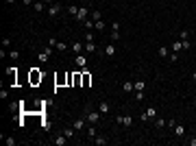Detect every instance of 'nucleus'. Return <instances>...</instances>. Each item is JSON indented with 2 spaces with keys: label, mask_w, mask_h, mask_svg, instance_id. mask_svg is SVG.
I'll use <instances>...</instances> for the list:
<instances>
[{
  "label": "nucleus",
  "mask_w": 196,
  "mask_h": 146,
  "mask_svg": "<svg viewBox=\"0 0 196 146\" xmlns=\"http://www.w3.org/2000/svg\"><path fill=\"white\" fill-rule=\"evenodd\" d=\"M68 13L76 18V13H78V7H76V4H70V7H68Z\"/></svg>",
  "instance_id": "obj_20"
},
{
  "label": "nucleus",
  "mask_w": 196,
  "mask_h": 146,
  "mask_svg": "<svg viewBox=\"0 0 196 146\" xmlns=\"http://www.w3.org/2000/svg\"><path fill=\"white\" fill-rule=\"evenodd\" d=\"M65 142H68V137H65V135H59L57 140H55V144H57V146H63Z\"/></svg>",
  "instance_id": "obj_19"
},
{
  "label": "nucleus",
  "mask_w": 196,
  "mask_h": 146,
  "mask_svg": "<svg viewBox=\"0 0 196 146\" xmlns=\"http://www.w3.org/2000/svg\"><path fill=\"white\" fill-rule=\"evenodd\" d=\"M144 98V92H135V100H142Z\"/></svg>",
  "instance_id": "obj_35"
},
{
  "label": "nucleus",
  "mask_w": 196,
  "mask_h": 146,
  "mask_svg": "<svg viewBox=\"0 0 196 146\" xmlns=\"http://www.w3.org/2000/svg\"><path fill=\"white\" fill-rule=\"evenodd\" d=\"M85 122H87V120H83V118H78V120L74 122V129H76V131H83V129H85Z\"/></svg>",
  "instance_id": "obj_8"
},
{
  "label": "nucleus",
  "mask_w": 196,
  "mask_h": 146,
  "mask_svg": "<svg viewBox=\"0 0 196 146\" xmlns=\"http://www.w3.org/2000/svg\"><path fill=\"white\" fill-rule=\"evenodd\" d=\"M76 63H78V65H85V55H78V57H76Z\"/></svg>",
  "instance_id": "obj_27"
},
{
  "label": "nucleus",
  "mask_w": 196,
  "mask_h": 146,
  "mask_svg": "<svg viewBox=\"0 0 196 146\" xmlns=\"http://www.w3.org/2000/svg\"><path fill=\"white\" fill-rule=\"evenodd\" d=\"M105 55H107V57H113L116 55V46L113 44H107V46H105Z\"/></svg>",
  "instance_id": "obj_7"
},
{
  "label": "nucleus",
  "mask_w": 196,
  "mask_h": 146,
  "mask_svg": "<svg viewBox=\"0 0 196 146\" xmlns=\"http://www.w3.org/2000/svg\"><path fill=\"white\" fill-rule=\"evenodd\" d=\"M50 53H52L50 48L42 50V53H39V61H42V63H48V61H50Z\"/></svg>",
  "instance_id": "obj_4"
},
{
  "label": "nucleus",
  "mask_w": 196,
  "mask_h": 146,
  "mask_svg": "<svg viewBox=\"0 0 196 146\" xmlns=\"http://www.w3.org/2000/svg\"><path fill=\"white\" fill-rule=\"evenodd\" d=\"M85 53H96V44L94 42H85Z\"/></svg>",
  "instance_id": "obj_12"
},
{
  "label": "nucleus",
  "mask_w": 196,
  "mask_h": 146,
  "mask_svg": "<svg viewBox=\"0 0 196 146\" xmlns=\"http://www.w3.org/2000/svg\"><path fill=\"white\" fill-rule=\"evenodd\" d=\"M187 37H190V33H187V31H181V35H179V39L183 42V39H187Z\"/></svg>",
  "instance_id": "obj_31"
},
{
  "label": "nucleus",
  "mask_w": 196,
  "mask_h": 146,
  "mask_svg": "<svg viewBox=\"0 0 196 146\" xmlns=\"http://www.w3.org/2000/svg\"><path fill=\"white\" fill-rule=\"evenodd\" d=\"M87 15H89L87 7H78V13H76V20H78V22H85V20H87Z\"/></svg>",
  "instance_id": "obj_2"
},
{
  "label": "nucleus",
  "mask_w": 196,
  "mask_h": 146,
  "mask_svg": "<svg viewBox=\"0 0 196 146\" xmlns=\"http://www.w3.org/2000/svg\"><path fill=\"white\" fill-rule=\"evenodd\" d=\"M155 124L161 129V127H166V120H164V118H157V120H155Z\"/></svg>",
  "instance_id": "obj_28"
},
{
  "label": "nucleus",
  "mask_w": 196,
  "mask_h": 146,
  "mask_svg": "<svg viewBox=\"0 0 196 146\" xmlns=\"http://www.w3.org/2000/svg\"><path fill=\"white\" fill-rule=\"evenodd\" d=\"M183 50V42L181 39H174V42H172V53H181Z\"/></svg>",
  "instance_id": "obj_6"
},
{
  "label": "nucleus",
  "mask_w": 196,
  "mask_h": 146,
  "mask_svg": "<svg viewBox=\"0 0 196 146\" xmlns=\"http://www.w3.org/2000/svg\"><path fill=\"white\" fill-rule=\"evenodd\" d=\"M72 50H74V53H81V50H85V46H83V44H78V42H74Z\"/></svg>",
  "instance_id": "obj_24"
},
{
  "label": "nucleus",
  "mask_w": 196,
  "mask_h": 146,
  "mask_svg": "<svg viewBox=\"0 0 196 146\" xmlns=\"http://www.w3.org/2000/svg\"><path fill=\"white\" fill-rule=\"evenodd\" d=\"M98 111H100V114H107V111H109V105H107V103H98Z\"/></svg>",
  "instance_id": "obj_17"
},
{
  "label": "nucleus",
  "mask_w": 196,
  "mask_h": 146,
  "mask_svg": "<svg viewBox=\"0 0 196 146\" xmlns=\"http://www.w3.org/2000/svg\"><path fill=\"white\" fill-rule=\"evenodd\" d=\"M94 144L105 146V144H107V137H105V135H96V137H94Z\"/></svg>",
  "instance_id": "obj_11"
},
{
  "label": "nucleus",
  "mask_w": 196,
  "mask_h": 146,
  "mask_svg": "<svg viewBox=\"0 0 196 146\" xmlns=\"http://www.w3.org/2000/svg\"><path fill=\"white\" fill-rule=\"evenodd\" d=\"M44 2H48V4H52V2H55V0H44Z\"/></svg>",
  "instance_id": "obj_39"
},
{
  "label": "nucleus",
  "mask_w": 196,
  "mask_h": 146,
  "mask_svg": "<svg viewBox=\"0 0 196 146\" xmlns=\"http://www.w3.org/2000/svg\"><path fill=\"white\" fill-rule=\"evenodd\" d=\"M111 39L118 42V39H120V31H111Z\"/></svg>",
  "instance_id": "obj_29"
},
{
  "label": "nucleus",
  "mask_w": 196,
  "mask_h": 146,
  "mask_svg": "<svg viewBox=\"0 0 196 146\" xmlns=\"http://www.w3.org/2000/svg\"><path fill=\"white\" fill-rule=\"evenodd\" d=\"M9 57H11V59H18V57H20V53H18V50H11Z\"/></svg>",
  "instance_id": "obj_32"
},
{
  "label": "nucleus",
  "mask_w": 196,
  "mask_h": 146,
  "mask_svg": "<svg viewBox=\"0 0 196 146\" xmlns=\"http://www.w3.org/2000/svg\"><path fill=\"white\" fill-rule=\"evenodd\" d=\"M4 2H7V4H13V2H15V0H4Z\"/></svg>",
  "instance_id": "obj_38"
},
{
  "label": "nucleus",
  "mask_w": 196,
  "mask_h": 146,
  "mask_svg": "<svg viewBox=\"0 0 196 146\" xmlns=\"http://www.w3.org/2000/svg\"><path fill=\"white\" fill-rule=\"evenodd\" d=\"M33 9H35V11H39V13H42V11H44V2H42V0H37V2L33 4Z\"/></svg>",
  "instance_id": "obj_21"
},
{
  "label": "nucleus",
  "mask_w": 196,
  "mask_h": 146,
  "mask_svg": "<svg viewBox=\"0 0 196 146\" xmlns=\"http://www.w3.org/2000/svg\"><path fill=\"white\" fill-rule=\"evenodd\" d=\"M146 116H148V120H150V118H157V109L155 107H148L146 109Z\"/></svg>",
  "instance_id": "obj_18"
},
{
  "label": "nucleus",
  "mask_w": 196,
  "mask_h": 146,
  "mask_svg": "<svg viewBox=\"0 0 196 146\" xmlns=\"http://www.w3.org/2000/svg\"><path fill=\"white\" fill-rule=\"evenodd\" d=\"M4 142H7V146H15V140H13V137H7Z\"/></svg>",
  "instance_id": "obj_34"
},
{
  "label": "nucleus",
  "mask_w": 196,
  "mask_h": 146,
  "mask_svg": "<svg viewBox=\"0 0 196 146\" xmlns=\"http://www.w3.org/2000/svg\"><path fill=\"white\" fill-rule=\"evenodd\" d=\"M9 46H11V39L4 37V39H2V48H9Z\"/></svg>",
  "instance_id": "obj_30"
},
{
  "label": "nucleus",
  "mask_w": 196,
  "mask_h": 146,
  "mask_svg": "<svg viewBox=\"0 0 196 146\" xmlns=\"http://www.w3.org/2000/svg\"><path fill=\"white\" fill-rule=\"evenodd\" d=\"M133 85H135V92H144V81H135Z\"/></svg>",
  "instance_id": "obj_23"
},
{
  "label": "nucleus",
  "mask_w": 196,
  "mask_h": 146,
  "mask_svg": "<svg viewBox=\"0 0 196 146\" xmlns=\"http://www.w3.org/2000/svg\"><path fill=\"white\" fill-rule=\"evenodd\" d=\"M94 26H96V31H105V22L103 20H96V22H94Z\"/></svg>",
  "instance_id": "obj_22"
},
{
  "label": "nucleus",
  "mask_w": 196,
  "mask_h": 146,
  "mask_svg": "<svg viewBox=\"0 0 196 146\" xmlns=\"http://www.w3.org/2000/svg\"><path fill=\"white\" fill-rule=\"evenodd\" d=\"M100 116H103L100 111H87V122H92V124H94V122L100 120Z\"/></svg>",
  "instance_id": "obj_3"
},
{
  "label": "nucleus",
  "mask_w": 196,
  "mask_h": 146,
  "mask_svg": "<svg viewBox=\"0 0 196 146\" xmlns=\"http://www.w3.org/2000/svg\"><path fill=\"white\" fill-rule=\"evenodd\" d=\"M170 61H172V63H174V61H179V53H172V55H170Z\"/></svg>",
  "instance_id": "obj_33"
},
{
  "label": "nucleus",
  "mask_w": 196,
  "mask_h": 146,
  "mask_svg": "<svg viewBox=\"0 0 196 146\" xmlns=\"http://www.w3.org/2000/svg\"><path fill=\"white\" fill-rule=\"evenodd\" d=\"M31 81H33V83H37V81H42V74H39V72H37V70H33V72H31Z\"/></svg>",
  "instance_id": "obj_15"
},
{
  "label": "nucleus",
  "mask_w": 196,
  "mask_h": 146,
  "mask_svg": "<svg viewBox=\"0 0 196 146\" xmlns=\"http://www.w3.org/2000/svg\"><path fill=\"white\" fill-rule=\"evenodd\" d=\"M116 122H120L122 127H126V129H129V127L133 124V118H131V116H118V118H116Z\"/></svg>",
  "instance_id": "obj_1"
},
{
  "label": "nucleus",
  "mask_w": 196,
  "mask_h": 146,
  "mask_svg": "<svg viewBox=\"0 0 196 146\" xmlns=\"http://www.w3.org/2000/svg\"><path fill=\"white\" fill-rule=\"evenodd\" d=\"M122 89H124V92L129 94V92H133V89H135V85H133L131 81H124V85H122Z\"/></svg>",
  "instance_id": "obj_13"
},
{
  "label": "nucleus",
  "mask_w": 196,
  "mask_h": 146,
  "mask_svg": "<svg viewBox=\"0 0 196 146\" xmlns=\"http://www.w3.org/2000/svg\"><path fill=\"white\" fill-rule=\"evenodd\" d=\"M159 57H170V50L161 46V48H159Z\"/></svg>",
  "instance_id": "obj_25"
},
{
  "label": "nucleus",
  "mask_w": 196,
  "mask_h": 146,
  "mask_svg": "<svg viewBox=\"0 0 196 146\" xmlns=\"http://www.w3.org/2000/svg\"><path fill=\"white\" fill-rule=\"evenodd\" d=\"M190 146H196V137H194V140H190Z\"/></svg>",
  "instance_id": "obj_37"
},
{
  "label": "nucleus",
  "mask_w": 196,
  "mask_h": 146,
  "mask_svg": "<svg viewBox=\"0 0 196 146\" xmlns=\"http://www.w3.org/2000/svg\"><path fill=\"white\" fill-rule=\"evenodd\" d=\"M22 2H24V4H35L37 0H22Z\"/></svg>",
  "instance_id": "obj_36"
},
{
  "label": "nucleus",
  "mask_w": 196,
  "mask_h": 146,
  "mask_svg": "<svg viewBox=\"0 0 196 146\" xmlns=\"http://www.w3.org/2000/svg\"><path fill=\"white\" fill-rule=\"evenodd\" d=\"M174 133L179 137H183V135H185V127H183V124H174Z\"/></svg>",
  "instance_id": "obj_10"
},
{
  "label": "nucleus",
  "mask_w": 196,
  "mask_h": 146,
  "mask_svg": "<svg viewBox=\"0 0 196 146\" xmlns=\"http://www.w3.org/2000/svg\"><path fill=\"white\" fill-rule=\"evenodd\" d=\"M74 131H76V129H63V135L68 140H72V137H74Z\"/></svg>",
  "instance_id": "obj_16"
},
{
  "label": "nucleus",
  "mask_w": 196,
  "mask_h": 146,
  "mask_svg": "<svg viewBox=\"0 0 196 146\" xmlns=\"http://www.w3.org/2000/svg\"><path fill=\"white\" fill-rule=\"evenodd\" d=\"M81 83H83V85H85V87H87V85H89V83H92V76H89V74H87V72H83V74H81Z\"/></svg>",
  "instance_id": "obj_9"
},
{
  "label": "nucleus",
  "mask_w": 196,
  "mask_h": 146,
  "mask_svg": "<svg viewBox=\"0 0 196 146\" xmlns=\"http://www.w3.org/2000/svg\"><path fill=\"white\" fill-rule=\"evenodd\" d=\"M192 78H194V81H196V70H194V74H192Z\"/></svg>",
  "instance_id": "obj_40"
},
{
  "label": "nucleus",
  "mask_w": 196,
  "mask_h": 146,
  "mask_svg": "<svg viewBox=\"0 0 196 146\" xmlns=\"http://www.w3.org/2000/svg\"><path fill=\"white\" fill-rule=\"evenodd\" d=\"M96 135H98V133H96V129H94V124H92V127H87V137H89V140H94Z\"/></svg>",
  "instance_id": "obj_14"
},
{
  "label": "nucleus",
  "mask_w": 196,
  "mask_h": 146,
  "mask_svg": "<svg viewBox=\"0 0 196 146\" xmlns=\"http://www.w3.org/2000/svg\"><path fill=\"white\" fill-rule=\"evenodd\" d=\"M59 11H61V7H59V4H50V7H48V15H52V18H55V15H59Z\"/></svg>",
  "instance_id": "obj_5"
},
{
  "label": "nucleus",
  "mask_w": 196,
  "mask_h": 146,
  "mask_svg": "<svg viewBox=\"0 0 196 146\" xmlns=\"http://www.w3.org/2000/svg\"><path fill=\"white\" fill-rule=\"evenodd\" d=\"M92 20L96 22V20H103V13L100 11H92Z\"/></svg>",
  "instance_id": "obj_26"
}]
</instances>
